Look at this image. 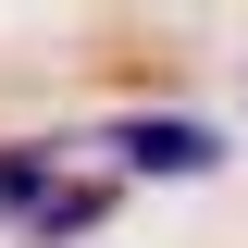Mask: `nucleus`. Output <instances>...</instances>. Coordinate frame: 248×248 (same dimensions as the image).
<instances>
[{
  "mask_svg": "<svg viewBox=\"0 0 248 248\" xmlns=\"http://www.w3.org/2000/svg\"><path fill=\"white\" fill-rule=\"evenodd\" d=\"M87 149H112L124 174H149V186H199V174L236 161V137L199 124V112H112V124H87Z\"/></svg>",
  "mask_w": 248,
  "mask_h": 248,
  "instance_id": "nucleus-1",
  "label": "nucleus"
},
{
  "mask_svg": "<svg viewBox=\"0 0 248 248\" xmlns=\"http://www.w3.org/2000/svg\"><path fill=\"white\" fill-rule=\"evenodd\" d=\"M62 149H75V137H13V149H0V223H37L62 186H75Z\"/></svg>",
  "mask_w": 248,
  "mask_h": 248,
  "instance_id": "nucleus-2",
  "label": "nucleus"
},
{
  "mask_svg": "<svg viewBox=\"0 0 248 248\" xmlns=\"http://www.w3.org/2000/svg\"><path fill=\"white\" fill-rule=\"evenodd\" d=\"M112 199H124V174H75V186L50 199V211L25 223V236H37V248H87L99 223H112Z\"/></svg>",
  "mask_w": 248,
  "mask_h": 248,
  "instance_id": "nucleus-3",
  "label": "nucleus"
}]
</instances>
